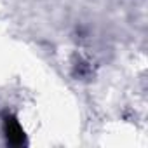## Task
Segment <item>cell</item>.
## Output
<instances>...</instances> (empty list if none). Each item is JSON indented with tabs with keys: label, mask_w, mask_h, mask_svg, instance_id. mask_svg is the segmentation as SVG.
Returning a JSON list of instances; mask_svg holds the SVG:
<instances>
[{
	"label": "cell",
	"mask_w": 148,
	"mask_h": 148,
	"mask_svg": "<svg viewBox=\"0 0 148 148\" xmlns=\"http://www.w3.org/2000/svg\"><path fill=\"white\" fill-rule=\"evenodd\" d=\"M4 132H5V138L11 145L14 146H21L26 143V136H25V131L19 124V120L12 115H7L4 119Z\"/></svg>",
	"instance_id": "6da1fadb"
}]
</instances>
